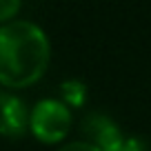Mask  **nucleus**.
Returning a JSON list of instances; mask_svg holds the SVG:
<instances>
[{
  "label": "nucleus",
  "instance_id": "f03ea898",
  "mask_svg": "<svg viewBox=\"0 0 151 151\" xmlns=\"http://www.w3.org/2000/svg\"><path fill=\"white\" fill-rule=\"evenodd\" d=\"M29 131L45 145L62 142L71 131V109L67 102L56 98H45L31 109Z\"/></svg>",
  "mask_w": 151,
  "mask_h": 151
},
{
  "label": "nucleus",
  "instance_id": "f257e3e1",
  "mask_svg": "<svg viewBox=\"0 0 151 151\" xmlns=\"http://www.w3.org/2000/svg\"><path fill=\"white\" fill-rule=\"evenodd\" d=\"M51 60L49 38L29 20H11L0 29V82L27 89L45 76Z\"/></svg>",
  "mask_w": 151,
  "mask_h": 151
},
{
  "label": "nucleus",
  "instance_id": "6e6552de",
  "mask_svg": "<svg viewBox=\"0 0 151 151\" xmlns=\"http://www.w3.org/2000/svg\"><path fill=\"white\" fill-rule=\"evenodd\" d=\"M118 151H149V149H147V145L142 140H138V138H124L122 147H120Z\"/></svg>",
  "mask_w": 151,
  "mask_h": 151
},
{
  "label": "nucleus",
  "instance_id": "20e7f679",
  "mask_svg": "<svg viewBox=\"0 0 151 151\" xmlns=\"http://www.w3.org/2000/svg\"><path fill=\"white\" fill-rule=\"evenodd\" d=\"M0 107H2V136L5 138H22L29 131L31 111H27L22 100L18 96L9 93V91L2 93Z\"/></svg>",
  "mask_w": 151,
  "mask_h": 151
},
{
  "label": "nucleus",
  "instance_id": "7ed1b4c3",
  "mask_svg": "<svg viewBox=\"0 0 151 151\" xmlns=\"http://www.w3.org/2000/svg\"><path fill=\"white\" fill-rule=\"evenodd\" d=\"M82 133L87 136V142L100 147L102 151H118L124 142V136L120 127L111 118L102 113H91L82 122Z\"/></svg>",
  "mask_w": 151,
  "mask_h": 151
},
{
  "label": "nucleus",
  "instance_id": "39448f33",
  "mask_svg": "<svg viewBox=\"0 0 151 151\" xmlns=\"http://www.w3.org/2000/svg\"><path fill=\"white\" fill-rule=\"evenodd\" d=\"M60 93H62V102H67L69 107H82L85 96H87V87L78 80H67L62 82Z\"/></svg>",
  "mask_w": 151,
  "mask_h": 151
},
{
  "label": "nucleus",
  "instance_id": "0eeeda50",
  "mask_svg": "<svg viewBox=\"0 0 151 151\" xmlns=\"http://www.w3.org/2000/svg\"><path fill=\"white\" fill-rule=\"evenodd\" d=\"M58 151H102V149L96 147V145H91V142H87V140H78V142H69V145H65L62 149H58Z\"/></svg>",
  "mask_w": 151,
  "mask_h": 151
},
{
  "label": "nucleus",
  "instance_id": "423d86ee",
  "mask_svg": "<svg viewBox=\"0 0 151 151\" xmlns=\"http://www.w3.org/2000/svg\"><path fill=\"white\" fill-rule=\"evenodd\" d=\"M20 5H22V0H0V20H2V24L11 22V18L20 11Z\"/></svg>",
  "mask_w": 151,
  "mask_h": 151
}]
</instances>
